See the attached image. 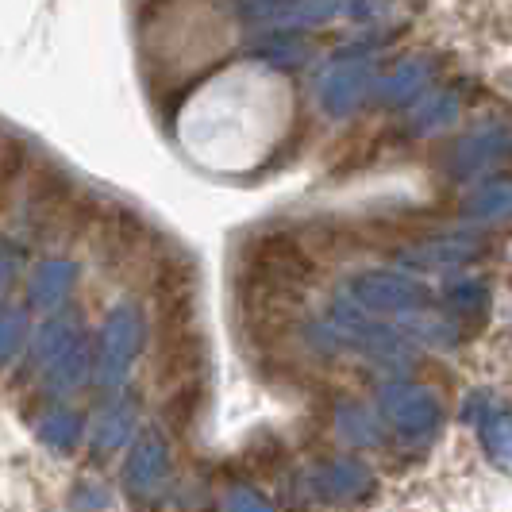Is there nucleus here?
<instances>
[{
	"label": "nucleus",
	"mask_w": 512,
	"mask_h": 512,
	"mask_svg": "<svg viewBox=\"0 0 512 512\" xmlns=\"http://www.w3.org/2000/svg\"><path fill=\"white\" fill-rule=\"evenodd\" d=\"M378 412L385 424L405 439L432 436L443 424V401L432 385L416 382H382L378 385Z\"/></svg>",
	"instance_id": "nucleus-1"
},
{
	"label": "nucleus",
	"mask_w": 512,
	"mask_h": 512,
	"mask_svg": "<svg viewBox=\"0 0 512 512\" xmlns=\"http://www.w3.org/2000/svg\"><path fill=\"white\" fill-rule=\"evenodd\" d=\"M459 208L470 224H512V178L493 174V178L478 181L462 197Z\"/></svg>",
	"instance_id": "nucleus-8"
},
{
	"label": "nucleus",
	"mask_w": 512,
	"mask_h": 512,
	"mask_svg": "<svg viewBox=\"0 0 512 512\" xmlns=\"http://www.w3.org/2000/svg\"><path fill=\"white\" fill-rule=\"evenodd\" d=\"M347 8V0H255V16L285 27L328 24Z\"/></svg>",
	"instance_id": "nucleus-9"
},
{
	"label": "nucleus",
	"mask_w": 512,
	"mask_h": 512,
	"mask_svg": "<svg viewBox=\"0 0 512 512\" xmlns=\"http://www.w3.org/2000/svg\"><path fill=\"white\" fill-rule=\"evenodd\" d=\"M436 58L432 54H409L401 62H393L382 77H374V101L385 104V108H401V104H412V97H420L432 77H436Z\"/></svg>",
	"instance_id": "nucleus-6"
},
{
	"label": "nucleus",
	"mask_w": 512,
	"mask_h": 512,
	"mask_svg": "<svg viewBox=\"0 0 512 512\" xmlns=\"http://www.w3.org/2000/svg\"><path fill=\"white\" fill-rule=\"evenodd\" d=\"M482 255H486V239H478V235H439V239L405 247L397 262H401V270H416V274H443V270H459Z\"/></svg>",
	"instance_id": "nucleus-5"
},
{
	"label": "nucleus",
	"mask_w": 512,
	"mask_h": 512,
	"mask_svg": "<svg viewBox=\"0 0 512 512\" xmlns=\"http://www.w3.org/2000/svg\"><path fill=\"white\" fill-rule=\"evenodd\" d=\"M462 116V101L455 89H439L432 97H424V101L412 108L409 116V131L412 135H439V131L455 128Z\"/></svg>",
	"instance_id": "nucleus-11"
},
{
	"label": "nucleus",
	"mask_w": 512,
	"mask_h": 512,
	"mask_svg": "<svg viewBox=\"0 0 512 512\" xmlns=\"http://www.w3.org/2000/svg\"><path fill=\"white\" fill-rule=\"evenodd\" d=\"M347 293L378 316H397V312H409V308L432 305V289L412 274H401V270H362L351 278Z\"/></svg>",
	"instance_id": "nucleus-3"
},
{
	"label": "nucleus",
	"mask_w": 512,
	"mask_h": 512,
	"mask_svg": "<svg viewBox=\"0 0 512 512\" xmlns=\"http://www.w3.org/2000/svg\"><path fill=\"white\" fill-rule=\"evenodd\" d=\"M443 301H447V308L455 312V316H482L489 308V289L486 282H459L451 285L447 293H443Z\"/></svg>",
	"instance_id": "nucleus-14"
},
{
	"label": "nucleus",
	"mask_w": 512,
	"mask_h": 512,
	"mask_svg": "<svg viewBox=\"0 0 512 512\" xmlns=\"http://www.w3.org/2000/svg\"><path fill=\"white\" fill-rule=\"evenodd\" d=\"M335 432L347 439L351 447H374L382 443V424L366 405H339L335 412Z\"/></svg>",
	"instance_id": "nucleus-12"
},
{
	"label": "nucleus",
	"mask_w": 512,
	"mask_h": 512,
	"mask_svg": "<svg viewBox=\"0 0 512 512\" xmlns=\"http://www.w3.org/2000/svg\"><path fill=\"white\" fill-rule=\"evenodd\" d=\"M512 154V131L505 124H482V128L459 135L447 154H443V170L455 181H474L489 174L493 166H501Z\"/></svg>",
	"instance_id": "nucleus-4"
},
{
	"label": "nucleus",
	"mask_w": 512,
	"mask_h": 512,
	"mask_svg": "<svg viewBox=\"0 0 512 512\" xmlns=\"http://www.w3.org/2000/svg\"><path fill=\"white\" fill-rule=\"evenodd\" d=\"M312 489L316 497H328V501H359L374 489V470L359 459V455H339V459L324 462L312 470Z\"/></svg>",
	"instance_id": "nucleus-7"
},
{
	"label": "nucleus",
	"mask_w": 512,
	"mask_h": 512,
	"mask_svg": "<svg viewBox=\"0 0 512 512\" xmlns=\"http://www.w3.org/2000/svg\"><path fill=\"white\" fill-rule=\"evenodd\" d=\"M374 77H378L374 62H370V54H362V47L339 51L328 66V74L320 77V108L335 120L355 116L366 104V97L374 93Z\"/></svg>",
	"instance_id": "nucleus-2"
},
{
	"label": "nucleus",
	"mask_w": 512,
	"mask_h": 512,
	"mask_svg": "<svg viewBox=\"0 0 512 512\" xmlns=\"http://www.w3.org/2000/svg\"><path fill=\"white\" fill-rule=\"evenodd\" d=\"M474 424H478V436H482V447L489 455L497 462H512V412L489 405Z\"/></svg>",
	"instance_id": "nucleus-13"
},
{
	"label": "nucleus",
	"mask_w": 512,
	"mask_h": 512,
	"mask_svg": "<svg viewBox=\"0 0 512 512\" xmlns=\"http://www.w3.org/2000/svg\"><path fill=\"white\" fill-rule=\"evenodd\" d=\"M397 328L409 343H424L432 351H455L462 343V328L455 320H443L428 308H409V312H397Z\"/></svg>",
	"instance_id": "nucleus-10"
}]
</instances>
